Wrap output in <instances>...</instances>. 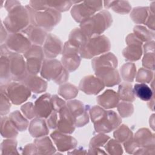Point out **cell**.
Here are the masks:
<instances>
[{
	"label": "cell",
	"instance_id": "cell-31",
	"mask_svg": "<svg viewBox=\"0 0 155 155\" xmlns=\"http://www.w3.org/2000/svg\"><path fill=\"white\" fill-rule=\"evenodd\" d=\"M118 96L124 101H133L134 100V94L131 88V84L128 83L122 84L119 88Z\"/></svg>",
	"mask_w": 155,
	"mask_h": 155
},
{
	"label": "cell",
	"instance_id": "cell-43",
	"mask_svg": "<svg viewBox=\"0 0 155 155\" xmlns=\"http://www.w3.org/2000/svg\"><path fill=\"white\" fill-rule=\"evenodd\" d=\"M48 119V125L50 128H54L57 125V113L56 111H53Z\"/></svg>",
	"mask_w": 155,
	"mask_h": 155
},
{
	"label": "cell",
	"instance_id": "cell-44",
	"mask_svg": "<svg viewBox=\"0 0 155 155\" xmlns=\"http://www.w3.org/2000/svg\"><path fill=\"white\" fill-rule=\"evenodd\" d=\"M1 30H2V31H3V30H3V25H1ZM4 34H6V31H5V32H4ZM3 35H4L3 32H2V31H1V37H2V36H3Z\"/></svg>",
	"mask_w": 155,
	"mask_h": 155
},
{
	"label": "cell",
	"instance_id": "cell-20",
	"mask_svg": "<svg viewBox=\"0 0 155 155\" xmlns=\"http://www.w3.org/2000/svg\"><path fill=\"white\" fill-rule=\"evenodd\" d=\"M62 50L61 41L53 35H48L44 45V54L47 58H53L58 55Z\"/></svg>",
	"mask_w": 155,
	"mask_h": 155
},
{
	"label": "cell",
	"instance_id": "cell-16",
	"mask_svg": "<svg viewBox=\"0 0 155 155\" xmlns=\"http://www.w3.org/2000/svg\"><path fill=\"white\" fill-rule=\"evenodd\" d=\"M128 47L123 51V55L127 60L137 61L141 56V42L133 35H130L127 39Z\"/></svg>",
	"mask_w": 155,
	"mask_h": 155
},
{
	"label": "cell",
	"instance_id": "cell-36",
	"mask_svg": "<svg viewBox=\"0 0 155 155\" xmlns=\"http://www.w3.org/2000/svg\"><path fill=\"white\" fill-rule=\"evenodd\" d=\"M17 142L15 140H4L1 146V154H18L16 150Z\"/></svg>",
	"mask_w": 155,
	"mask_h": 155
},
{
	"label": "cell",
	"instance_id": "cell-18",
	"mask_svg": "<svg viewBox=\"0 0 155 155\" xmlns=\"http://www.w3.org/2000/svg\"><path fill=\"white\" fill-rule=\"evenodd\" d=\"M51 137L58 150L61 151H65L73 149L77 145V142L74 137L62 134L59 131H54L51 133Z\"/></svg>",
	"mask_w": 155,
	"mask_h": 155
},
{
	"label": "cell",
	"instance_id": "cell-7",
	"mask_svg": "<svg viewBox=\"0 0 155 155\" xmlns=\"http://www.w3.org/2000/svg\"><path fill=\"white\" fill-rule=\"evenodd\" d=\"M6 54L8 58L12 80L22 81L27 76V68L22 56L18 53L10 51L8 48H4L1 51V54Z\"/></svg>",
	"mask_w": 155,
	"mask_h": 155
},
{
	"label": "cell",
	"instance_id": "cell-19",
	"mask_svg": "<svg viewBox=\"0 0 155 155\" xmlns=\"http://www.w3.org/2000/svg\"><path fill=\"white\" fill-rule=\"evenodd\" d=\"M59 112V119L56 125L59 131L65 133H73L74 130V124L68 108L65 106Z\"/></svg>",
	"mask_w": 155,
	"mask_h": 155
},
{
	"label": "cell",
	"instance_id": "cell-8",
	"mask_svg": "<svg viewBox=\"0 0 155 155\" xmlns=\"http://www.w3.org/2000/svg\"><path fill=\"white\" fill-rule=\"evenodd\" d=\"M1 90H3L10 101L16 105L25 102L31 94L30 90L23 83L11 82L1 85Z\"/></svg>",
	"mask_w": 155,
	"mask_h": 155
},
{
	"label": "cell",
	"instance_id": "cell-41",
	"mask_svg": "<svg viewBox=\"0 0 155 155\" xmlns=\"http://www.w3.org/2000/svg\"><path fill=\"white\" fill-rule=\"evenodd\" d=\"M21 110L23 111L24 114L28 119H31L32 117L36 116L35 109V105H33L32 103H27L21 107Z\"/></svg>",
	"mask_w": 155,
	"mask_h": 155
},
{
	"label": "cell",
	"instance_id": "cell-39",
	"mask_svg": "<svg viewBox=\"0 0 155 155\" xmlns=\"http://www.w3.org/2000/svg\"><path fill=\"white\" fill-rule=\"evenodd\" d=\"M110 139L105 135H97L93 138L90 143V150L98 148L99 147L102 146Z\"/></svg>",
	"mask_w": 155,
	"mask_h": 155
},
{
	"label": "cell",
	"instance_id": "cell-29",
	"mask_svg": "<svg viewBox=\"0 0 155 155\" xmlns=\"http://www.w3.org/2000/svg\"><path fill=\"white\" fill-rule=\"evenodd\" d=\"M133 92L137 97L144 101H149L153 97L151 89L147 85L143 83L135 84Z\"/></svg>",
	"mask_w": 155,
	"mask_h": 155
},
{
	"label": "cell",
	"instance_id": "cell-28",
	"mask_svg": "<svg viewBox=\"0 0 155 155\" xmlns=\"http://www.w3.org/2000/svg\"><path fill=\"white\" fill-rule=\"evenodd\" d=\"M11 75L9 68V61L6 54L1 56V85L7 84L10 80Z\"/></svg>",
	"mask_w": 155,
	"mask_h": 155
},
{
	"label": "cell",
	"instance_id": "cell-17",
	"mask_svg": "<svg viewBox=\"0 0 155 155\" xmlns=\"http://www.w3.org/2000/svg\"><path fill=\"white\" fill-rule=\"evenodd\" d=\"M35 109L36 116L41 118L49 116L53 109L50 95L47 93L38 98L35 101Z\"/></svg>",
	"mask_w": 155,
	"mask_h": 155
},
{
	"label": "cell",
	"instance_id": "cell-40",
	"mask_svg": "<svg viewBox=\"0 0 155 155\" xmlns=\"http://www.w3.org/2000/svg\"><path fill=\"white\" fill-rule=\"evenodd\" d=\"M118 110L122 117H128L133 111V107L131 104L122 102L118 106Z\"/></svg>",
	"mask_w": 155,
	"mask_h": 155
},
{
	"label": "cell",
	"instance_id": "cell-38",
	"mask_svg": "<svg viewBox=\"0 0 155 155\" xmlns=\"http://www.w3.org/2000/svg\"><path fill=\"white\" fill-rule=\"evenodd\" d=\"M1 114L3 116L8 113L11 104L8 96L2 90H1Z\"/></svg>",
	"mask_w": 155,
	"mask_h": 155
},
{
	"label": "cell",
	"instance_id": "cell-35",
	"mask_svg": "<svg viewBox=\"0 0 155 155\" xmlns=\"http://www.w3.org/2000/svg\"><path fill=\"white\" fill-rule=\"evenodd\" d=\"M135 71L136 68L133 64L128 63L124 65L121 70L123 79L128 82H132L134 78Z\"/></svg>",
	"mask_w": 155,
	"mask_h": 155
},
{
	"label": "cell",
	"instance_id": "cell-24",
	"mask_svg": "<svg viewBox=\"0 0 155 155\" xmlns=\"http://www.w3.org/2000/svg\"><path fill=\"white\" fill-rule=\"evenodd\" d=\"M117 65V61L114 54L111 53L96 58L93 60L92 66L94 70L99 68L111 67L116 68Z\"/></svg>",
	"mask_w": 155,
	"mask_h": 155
},
{
	"label": "cell",
	"instance_id": "cell-23",
	"mask_svg": "<svg viewBox=\"0 0 155 155\" xmlns=\"http://www.w3.org/2000/svg\"><path fill=\"white\" fill-rule=\"evenodd\" d=\"M97 101L99 105L106 108H113L119 102V96L114 91L108 90L98 96Z\"/></svg>",
	"mask_w": 155,
	"mask_h": 155
},
{
	"label": "cell",
	"instance_id": "cell-27",
	"mask_svg": "<svg viewBox=\"0 0 155 155\" xmlns=\"http://www.w3.org/2000/svg\"><path fill=\"white\" fill-rule=\"evenodd\" d=\"M35 144L37 148L38 154H53L56 151L48 137L35 140Z\"/></svg>",
	"mask_w": 155,
	"mask_h": 155
},
{
	"label": "cell",
	"instance_id": "cell-30",
	"mask_svg": "<svg viewBox=\"0 0 155 155\" xmlns=\"http://www.w3.org/2000/svg\"><path fill=\"white\" fill-rule=\"evenodd\" d=\"M87 38L81 29L75 28L70 33L68 42L72 46L79 49Z\"/></svg>",
	"mask_w": 155,
	"mask_h": 155
},
{
	"label": "cell",
	"instance_id": "cell-25",
	"mask_svg": "<svg viewBox=\"0 0 155 155\" xmlns=\"http://www.w3.org/2000/svg\"><path fill=\"white\" fill-rule=\"evenodd\" d=\"M29 131L33 137H41L48 133V130L44 120L35 119L33 120L29 127Z\"/></svg>",
	"mask_w": 155,
	"mask_h": 155
},
{
	"label": "cell",
	"instance_id": "cell-13",
	"mask_svg": "<svg viewBox=\"0 0 155 155\" xmlns=\"http://www.w3.org/2000/svg\"><path fill=\"white\" fill-rule=\"evenodd\" d=\"M67 107L74 125L82 127L88 122V114L82 102L79 101H71L67 104Z\"/></svg>",
	"mask_w": 155,
	"mask_h": 155
},
{
	"label": "cell",
	"instance_id": "cell-37",
	"mask_svg": "<svg viewBox=\"0 0 155 155\" xmlns=\"http://www.w3.org/2000/svg\"><path fill=\"white\" fill-rule=\"evenodd\" d=\"M106 153L110 154H120L123 153L120 145L115 140H110L105 147Z\"/></svg>",
	"mask_w": 155,
	"mask_h": 155
},
{
	"label": "cell",
	"instance_id": "cell-9",
	"mask_svg": "<svg viewBox=\"0 0 155 155\" xmlns=\"http://www.w3.org/2000/svg\"><path fill=\"white\" fill-rule=\"evenodd\" d=\"M84 2L85 4L76 5L72 8V16L77 22H83L102 7L101 4L97 5L101 2V1H88Z\"/></svg>",
	"mask_w": 155,
	"mask_h": 155
},
{
	"label": "cell",
	"instance_id": "cell-22",
	"mask_svg": "<svg viewBox=\"0 0 155 155\" xmlns=\"http://www.w3.org/2000/svg\"><path fill=\"white\" fill-rule=\"evenodd\" d=\"M22 33L25 34L28 39L32 42L38 45H42L46 38V32L42 28L29 25L22 30Z\"/></svg>",
	"mask_w": 155,
	"mask_h": 155
},
{
	"label": "cell",
	"instance_id": "cell-34",
	"mask_svg": "<svg viewBox=\"0 0 155 155\" xmlns=\"http://www.w3.org/2000/svg\"><path fill=\"white\" fill-rule=\"evenodd\" d=\"M58 92L60 95L67 99L74 97L78 93L76 87L69 84L61 86Z\"/></svg>",
	"mask_w": 155,
	"mask_h": 155
},
{
	"label": "cell",
	"instance_id": "cell-4",
	"mask_svg": "<svg viewBox=\"0 0 155 155\" xmlns=\"http://www.w3.org/2000/svg\"><path fill=\"white\" fill-rule=\"evenodd\" d=\"M110 48V43L108 38L104 36H99L87 38L79 52L82 58L90 59L107 51Z\"/></svg>",
	"mask_w": 155,
	"mask_h": 155
},
{
	"label": "cell",
	"instance_id": "cell-3",
	"mask_svg": "<svg viewBox=\"0 0 155 155\" xmlns=\"http://www.w3.org/2000/svg\"><path fill=\"white\" fill-rule=\"evenodd\" d=\"M10 12L4 21V26L12 33L24 30L30 20L27 11L21 5H14L8 10Z\"/></svg>",
	"mask_w": 155,
	"mask_h": 155
},
{
	"label": "cell",
	"instance_id": "cell-5",
	"mask_svg": "<svg viewBox=\"0 0 155 155\" xmlns=\"http://www.w3.org/2000/svg\"><path fill=\"white\" fill-rule=\"evenodd\" d=\"M31 23L35 27H42L46 30H51L60 21V14L54 9L47 8L43 12L30 10L28 13Z\"/></svg>",
	"mask_w": 155,
	"mask_h": 155
},
{
	"label": "cell",
	"instance_id": "cell-12",
	"mask_svg": "<svg viewBox=\"0 0 155 155\" xmlns=\"http://www.w3.org/2000/svg\"><path fill=\"white\" fill-rule=\"evenodd\" d=\"M5 45L10 50L16 53H25L30 47V42L21 33H11L7 38Z\"/></svg>",
	"mask_w": 155,
	"mask_h": 155
},
{
	"label": "cell",
	"instance_id": "cell-2",
	"mask_svg": "<svg viewBox=\"0 0 155 155\" xmlns=\"http://www.w3.org/2000/svg\"><path fill=\"white\" fill-rule=\"evenodd\" d=\"M112 18L107 11H102L81 22V30L88 38L100 35L110 27Z\"/></svg>",
	"mask_w": 155,
	"mask_h": 155
},
{
	"label": "cell",
	"instance_id": "cell-15",
	"mask_svg": "<svg viewBox=\"0 0 155 155\" xmlns=\"http://www.w3.org/2000/svg\"><path fill=\"white\" fill-rule=\"evenodd\" d=\"M79 88L88 94H96L104 88V84L99 78L88 76L82 79Z\"/></svg>",
	"mask_w": 155,
	"mask_h": 155
},
{
	"label": "cell",
	"instance_id": "cell-21",
	"mask_svg": "<svg viewBox=\"0 0 155 155\" xmlns=\"http://www.w3.org/2000/svg\"><path fill=\"white\" fill-rule=\"evenodd\" d=\"M28 88L35 93H41L47 89V83L41 78L33 76V74L27 75L21 81Z\"/></svg>",
	"mask_w": 155,
	"mask_h": 155
},
{
	"label": "cell",
	"instance_id": "cell-11",
	"mask_svg": "<svg viewBox=\"0 0 155 155\" xmlns=\"http://www.w3.org/2000/svg\"><path fill=\"white\" fill-rule=\"evenodd\" d=\"M79 49L70 45L67 42L64 45L62 62L65 68L70 71L75 70L79 66L81 59L78 54Z\"/></svg>",
	"mask_w": 155,
	"mask_h": 155
},
{
	"label": "cell",
	"instance_id": "cell-6",
	"mask_svg": "<svg viewBox=\"0 0 155 155\" xmlns=\"http://www.w3.org/2000/svg\"><path fill=\"white\" fill-rule=\"evenodd\" d=\"M41 74L48 80L54 81L57 84L64 83L68 79V73L59 61L56 59H45L43 62Z\"/></svg>",
	"mask_w": 155,
	"mask_h": 155
},
{
	"label": "cell",
	"instance_id": "cell-14",
	"mask_svg": "<svg viewBox=\"0 0 155 155\" xmlns=\"http://www.w3.org/2000/svg\"><path fill=\"white\" fill-rule=\"evenodd\" d=\"M96 76L107 86H113L120 82L117 70L114 67H106L94 70Z\"/></svg>",
	"mask_w": 155,
	"mask_h": 155
},
{
	"label": "cell",
	"instance_id": "cell-42",
	"mask_svg": "<svg viewBox=\"0 0 155 155\" xmlns=\"http://www.w3.org/2000/svg\"><path fill=\"white\" fill-rule=\"evenodd\" d=\"M51 102H52L53 110L58 111H59V110L62 108L65 107V101H62L56 95H54L51 97Z\"/></svg>",
	"mask_w": 155,
	"mask_h": 155
},
{
	"label": "cell",
	"instance_id": "cell-26",
	"mask_svg": "<svg viewBox=\"0 0 155 155\" xmlns=\"http://www.w3.org/2000/svg\"><path fill=\"white\" fill-rule=\"evenodd\" d=\"M17 128L8 117H1V133L4 137L13 138L18 135Z\"/></svg>",
	"mask_w": 155,
	"mask_h": 155
},
{
	"label": "cell",
	"instance_id": "cell-10",
	"mask_svg": "<svg viewBox=\"0 0 155 155\" xmlns=\"http://www.w3.org/2000/svg\"><path fill=\"white\" fill-rule=\"evenodd\" d=\"M24 56L27 59V70L31 74H37L41 68V61L44 56V51L39 46L31 47Z\"/></svg>",
	"mask_w": 155,
	"mask_h": 155
},
{
	"label": "cell",
	"instance_id": "cell-33",
	"mask_svg": "<svg viewBox=\"0 0 155 155\" xmlns=\"http://www.w3.org/2000/svg\"><path fill=\"white\" fill-rule=\"evenodd\" d=\"M114 136L118 141L124 142L132 138V133L126 125H123L114 133Z\"/></svg>",
	"mask_w": 155,
	"mask_h": 155
},
{
	"label": "cell",
	"instance_id": "cell-32",
	"mask_svg": "<svg viewBox=\"0 0 155 155\" xmlns=\"http://www.w3.org/2000/svg\"><path fill=\"white\" fill-rule=\"evenodd\" d=\"M8 117L16 128L19 131L25 130L28 126V122L18 111L12 113Z\"/></svg>",
	"mask_w": 155,
	"mask_h": 155
},
{
	"label": "cell",
	"instance_id": "cell-1",
	"mask_svg": "<svg viewBox=\"0 0 155 155\" xmlns=\"http://www.w3.org/2000/svg\"><path fill=\"white\" fill-rule=\"evenodd\" d=\"M91 120L96 131L110 132L116 128L121 119L113 111H105L98 106H94L90 111Z\"/></svg>",
	"mask_w": 155,
	"mask_h": 155
}]
</instances>
